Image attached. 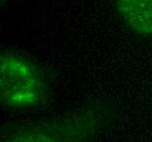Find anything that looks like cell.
Here are the masks:
<instances>
[{"instance_id": "1", "label": "cell", "mask_w": 152, "mask_h": 142, "mask_svg": "<svg viewBox=\"0 0 152 142\" xmlns=\"http://www.w3.org/2000/svg\"><path fill=\"white\" fill-rule=\"evenodd\" d=\"M48 95L47 78L36 61L15 50L1 52L0 100L6 109H34L44 104Z\"/></svg>"}, {"instance_id": "2", "label": "cell", "mask_w": 152, "mask_h": 142, "mask_svg": "<svg viewBox=\"0 0 152 142\" xmlns=\"http://www.w3.org/2000/svg\"><path fill=\"white\" fill-rule=\"evenodd\" d=\"M110 113L101 106H90L37 121L10 132L2 142H88L108 121Z\"/></svg>"}, {"instance_id": "3", "label": "cell", "mask_w": 152, "mask_h": 142, "mask_svg": "<svg viewBox=\"0 0 152 142\" xmlns=\"http://www.w3.org/2000/svg\"><path fill=\"white\" fill-rule=\"evenodd\" d=\"M121 20L139 35L152 36V0H115Z\"/></svg>"}]
</instances>
